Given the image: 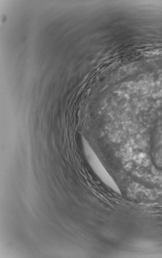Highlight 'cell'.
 <instances>
[{"instance_id":"cell-1","label":"cell","mask_w":162,"mask_h":258,"mask_svg":"<svg viewBox=\"0 0 162 258\" xmlns=\"http://www.w3.org/2000/svg\"><path fill=\"white\" fill-rule=\"evenodd\" d=\"M84 150L88 163L95 173L107 185L115 191H119L116 183L103 166L101 161L91 149L87 142H83Z\"/></svg>"},{"instance_id":"cell-2","label":"cell","mask_w":162,"mask_h":258,"mask_svg":"<svg viewBox=\"0 0 162 258\" xmlns=\"http://www.w3.org/2000/svg\"><path fill=\"white\" fill-rule=\"evenodd\" d=\"M155 159L157 165L162 168V149L156 153Z\"/></svg>"}]
</instances>
